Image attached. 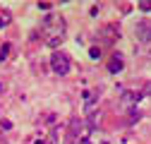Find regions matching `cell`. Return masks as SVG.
<instances>
[{"instance_id": "obj_8", "label": "cell", "mask_w": 151, "mask_h": 144, "mask_svg": "<svg viewBox=\"0 0 151 144\" xmlns=\"http://www.w3.org/2000/svg\"><path fill=\"white\" fill-rule=\"evenodd\" d=\"M137 7H139V10H144V12H149V10H151V0H139Z\"/></svg>"}, {"instance_id": "obj_5", "label": "cell", "mask_w": 151, "mask_h": 144, "mask_svg": "<svg viewBox=\"0 0 151 144\" xmlns=\"http://www.w3.org/2000/svg\"><path fill=\"white\" fill-rule=\"evenodd\" d=\"M122 67H125V58H122V55H113V58L108 60V72H113V75L120 72Z\"/></svg>"}, {"instance_id": "obj_9", "label": "cell", "mask_w": 151, "mask_h": 144, "mask_svg": "<svg viewBox=\"0 0 151 144\" xmlns=\"http://www.w3.org/2000/svg\"><path fill=\"white\" fill-rule=\"evenodd\" d=\"M7 53H10V43H5L3 48H0V60H5V58H7Z\"/></svg>"}, {"instance_id": "obj_1", "label": "cell", "mask_w": 151, "mask_h": 144, "mask_svg": "<svg viewBox=\"0 0 151 144\" xmlns=\"http://www.w3.org/2000/svg\"><path fill=\"white\" fill-rule=\"evenodd\" d=\"M41 31L46 34V39L50 46H58L63 41V36H65V19H63V14H48L43 24H41Z\"/></svg>"}, {"instance_id": "obj_12", "label": "cell", "mask_w": 151, "mask_h": 144, "mask_svg": "<svg viewBox=\"0 0 151 144\" xmlns=\"http://www.w3.org/2000/svg\"><path fill=\"white\" fill-rule=\"evenodd\" d=\"M144 94H149V96H151V82H146V86H144Z\"/></svg>"}, {"instance_id": "obj_6", "label": "cell", "mask_w": 151, "mask_h": 144, "mask_svg": "<svg viewBox=\"0 0 151 144\" xmlns=\"http://www.w3.org/2000/svg\"><path fill=\"white\" fill-rule=\"evenodd\" d=\"M139 99H142V94H137V91H125L122 94V103L125 106H134Z\"/></svg>"}, {"instance_id": "obj_4", "label": "cell", "mask_w": 151, "mask_h": 144, "mask_svg": "<svg viewBox=\"0 0 151 144\" xmlns=\"http://www.w3.org/2000/svg\"><path fill=\"white\" fill-rule=\"evenodd\" d=\"M118 36H120V29L115 24H106L101 31H99V39L106 41V43H115L118 41Z\"/></svg>"}, {"instance_id": "obj_2", "label": "cell", "mask_w": 151, "mask_h": 144, "mask_svg": "<svg viewBox=\"0 0 151 144\" xmlns=\"http://www.w3.org/2000/svg\"><path fill=\"white\" fill-rule=\"evenodd\" d=\"M50 70L55 75H67L70 72V55L63 53V50H55L50 55Z\"/></svg>"}, {"instance_id": "obj_10", "label": "cell", "mask_w": 151, "mask_h": 144, "mask_svg": "<svg viewBox=\"0 0 151 144\" xmlns=\"http://www.w3.org/2000/svg\"><path fill=\"white\" fill-rule=\"evenodd\" d=\"M89 55H91V58H99V55H101V50H99V48H91V50H89Z\"/></svg>"}, {"instance_id": "obj_11", "label": "cell", "mask_w": 151, "mask_h": 144, "mask_svg": "<svg viewBox=\"0 0 151 144\" xmlns=\"http://www.w3.org/2000/svg\"><path fill=\"white\" fill-rule=\"evenodd\" d=\"M39 7H41V10H50L53 5H50V3H39Z\"/></svg>"}, {"instance_id": "obj_3", "label": "cell", "mask_w": 151, "mask_h": 144, "mask_svg": "<svg viewBox=\"0 0 151 144\" xmlns=\"http://www.w3.org/2000/svg\"><path fill=\"white\" fill-rule=\"evenodd\" d=\"M134 39L139 43H149L151 41V22L149 19H139L134 24Z\"/></svg>"}, {"instance_id": "obj_7", "label": "cell", "mask_w": 151, "mask_h": 144, "mask_svg": "<svg viewBox=\"0 0 151 144\" xmlns=\"http://www.w3.org/2000/svg\"><path fill=\"white\" fill-rule=\"evenodd\" d=\"M12 22V14L7 12V10H0V29H3V27H7Z\"/></svg>"}, {"instance_id": "obj_13", "label": "cell", "mask_w": 151, "mask_h": 144, "mask_svg": "<svg viewBox=\"0 0 151 144\" xmlns=\"http://www.w3.org/2000/svg\"><path fill=\"white\" fill-rule=\"evenodd\" d=\"M36 144H46V142H43V139H41V142H36Z\"/></svg>"}]
</instances>
